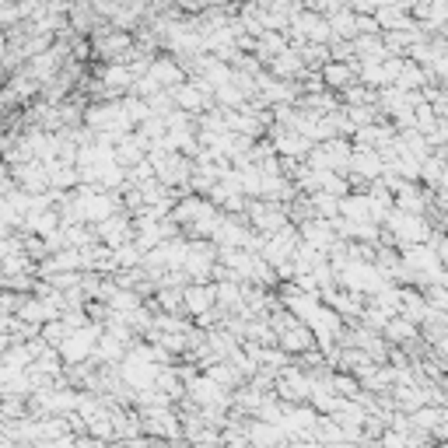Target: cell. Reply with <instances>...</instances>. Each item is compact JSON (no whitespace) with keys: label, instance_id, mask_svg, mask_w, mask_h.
Returning <instances> with one entry per match:
<instances>
[{"label":"cell","instance_id":"6da1fadb","mask_svg":"<svg viewBox=\"0 0 448 448\" xmlns=\"http://www.w3.org/2000/svg\"><path fill=\"white\" fill-rule=\"evenodd\" d=\"M91 347H95V329H85V326H81V329H74V333L63 340L60 351H63L71 361H85L91 354Z\"/></svg>","mask_w":448,"mask_h":448},{"label":"cell","instance_id":"7a4b0ae2","mask_svg":"<svg viewBox=\"0 0 448 448\" xmlns=\"http://www.w3.org/2000/svg\"><path fill=\"white\" fill-rule=\"evenodd\" d=\"M105 85H109V91H123L126 85H133V71L130 67H123V63H116V67H109L105 71V78H102Z\"/></svg>","mask_w":448,"mask_h":448},{"label":"cell","instance_id":"3957f363","mask_svg":"<svg viewBox=\"0 0 448 448\" xmlns=\"http://www.w3.org/2000/svg\"><path fill=\"white\" fill-rule=\"evenodd\" d=\"M155 371H158V368H155L147 358H130V364H126V375H130V382H137V385H140V382H151Z\"/></svg>","mask_w":448,"mask_h":448},{"label":"cell","instance_id":"277c9868","mask_svg":"<svg viewBox=\"0 0 448 448\" xmlns=\"http://www.w3.org/2000/svg\"><path fill=\"white\" fill-rule=\"evenodd\" d=\"M210 305H214V291H210V287H200V291L189 287V291H186V308H193V312H207Z\"/></svg>","mask_w":448,"mask_h":448},{"label":"cell","instance_id":"5b68a950","mask_svg":"<svg viewBox=\"0 0 448 448\" xmlns=\"http://www.w3.org/2000/svg\"><path fill=\"white\" fill-rule=\"evenodd\" d=\"M351 81H354V71H351V67H344V63H340V67H337V63L326 67V85H333V88H347Z\"/></svg>","mask_w":448,"mask_h":448},{"label":"cell","instance_id":"8992f818","mask_svg":"<svg viewBox=\"0 0 448 448\" xmlns=\"http://www.w3.org/2000/svg\"><path fill=\"white\" fill-rule=\"evenodd\" d=\"M176 98H179L186 109H200V91L189 88V85H179V88H176Z\"/></svg>","mask_w":448,"mask_h":448},{"label":"cell","instance_id":"52a82bcc","mask_svg":"<svg viewBox=\"0 0 448 448\" xmlns=\"http://www.w3.org/2000/svg\"><path fill=\"white\" fill-rule=\"evenodd\" d=\"M260 53H284V35H277V32L263 35V42H260Z\"/></svg>","mask_w":448,"mask_h":448}]
</instances>
